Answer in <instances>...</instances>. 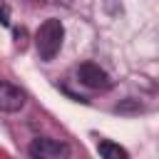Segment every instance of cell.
Returning a JSON list of instances; mask_svg holds the SVG:
<instances>
[{
	"mask_svg": "<svg viewBox=\"0 0 159 159\" xmlns=\"http://www.w3.org/2000/svg\"><path fill=\"white\" fill-rule=\"evenodd\" d=\"M0 22H2V25L10 22V20H7V7H2V5H0Z\"/></svg>",
	"mask_w": 159,
	"mask_h": 159,
	"instance_id": "6",
	"label": "cell"
},
{
	"mask_svg": "<svg viewBox=\"0 0 159 159\" xmlns=\"http://www.w3.org/2000/svg\"><path fill=\"white\" fill-rule=\"evenodd\" d=\"M62 40H65V27H62V22H60V20H55V17L45 20V22L40 25L37 35H35L37 55H40L45 62L55 60V55H57V52H60V47H62Z\"/></svg>",
	"mask_w": 159,
	"mask_h": 159,
	"instance_id": "1",
	"label": "cell"
},
{
	"mask_svg": "<svg viewBox=\"0 0 159 159\" xmlns=\"http://www.w3.org/2000/svg\"><path fill=\"white\" fill-rule=\"evenodd\" d=\"M30 157L32 159H70V144L50 139V137H37L30 142Z\"/></svg>",
	"mask_w": 159,
	"mask_h": 159,
	"instance_id": "2",
	"label": "cell"
},
{
	"mask_svg": "<svg viewBox=\"0 0 159 159\" xmlns=\"http://www.w3.org/2000/svg\"><path fill=\"white\" fill-rule=\"evenodd\" d=\"M77 77H80L82 84H87L92 89H107L109 87V75L94 62H82L77 67Z\"/></svg>",
	"mask_w": 159,
	"mask_h": 159,
	"instance_id": "3",
	"label": "cell"
},
{
	"mask_svg": "<svg viewBox=\"0 0 159 159\" xmlns=\"http://www.w3.org/2000/svg\"><path fill=\"white\" fill-rule=\"evenodd\" d=\"M25 107V92L7 80H0V112H20Z\"/></svg>",
	"mask_w": 159,
	"mask_h": 159,
	"instance_id": "4",
	"label": "cell"
},
{
	"mask_svg": "<svg viewBox=\"0 0 159 159\" xmlns=\"http://www.w3.org/2000/svg\"><path fill=\"white\" fill-rule=\"evenodd\" d=\"M97 152H99V157H102V159H129L127 149H124V147H119V144H117V142H112V139H99Z\"/></svg>",
	"mask_w": 159,
	"mask_h": 159,
	"instance_id": "5",
	"label": "cell"
}]
</instances>
